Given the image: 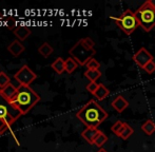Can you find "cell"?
Wrapping results in <instances>:
<instances>
[{
    "label": "cell",
    "instance_id": "obj_1",
    "mask_svg": "<svg viewBox=\"0 0 155 152\" xmlns=\"http://www.w3.org/2000/svg\"><path fill=\"white\" fill-rule=\"evenodd\" d=\"M76 116L87 126V128L97 129L100 124L108 118V113L94 99H91L76 113Z\"/></svg>",
    "mask_w": 155,
    "mask_h": 152
},
{
    "label": "cell",
    "instance_id": "obj_2",
    "mask_svg": "<svg viewBox=\"0 0 155 152\" xmlns=\"http://www.w3.org/2000/svg\"><path fill=\"white\" fill-rule=\"evenodd\" d=\"M10 101L21 114H27L38 101H40V96L30 86L20 84L17 88L16 95Z\"/></svg>",
    "mask_w": 155,
    "mask_h": 152
},
{
    "label": "cell",
    "instance_id": "obj_3",
    "mask_svg": "<svg viewBox=\"0 0 155 152\" xmlns=\"http://www.w3.org/2000/svg\"><path fill=\"white\" fill-rule=\"evenodd\" d=\"M21 115V112L0 92V134L5 133Z\"/></svg>",
    "mask_w": 155,
    "mask_h": 152
},
{
    "label": "cell",
    "instance_id": "obj_4",
    "mask_svg": "<svg viewBox=\"0 0 155 152\" xmlns=\"http://www.w3.org/2000/svg\"><path fill=\"white\" fill-rule=\"evenodd\" d=\"M135 16L138 21L139 27L143 31L150 32L155 27V8L150 4L149 0L143 2L135 12Z\"/></svg>",
    "mask_w": 155,
    "mask_h": 152
},
{
    "label": "cell",
    "instance_id": "obj_5",
    "mask_svg": "<svg viewBox=\"0 0 155 152\" xmlns=\"http://www.w3.org/2000/svg\"><path fill=\"white\" fill-rule=\"evenodd\" d=\"M95 53H96L95 50L90 49V48L84 45L82 38L79 39L69 51L70 56L73 59H75L77 61V64H80V66H86L87 62L93 58Z\"/></svg>",
    "mask_w": 155,
    "mask_h": 152
},
{
    "label": "cell",
    "instance_id": "obj_6",
    "mask_svg": "<svg viewBox=\"0 0 155 152\" xmlns=\"http://www.w3.org/2000/svg\"><path fill=\"white\" fill-rule=\"evenodd\" d=\"M110 18L116 22L117 27L123 30L127 35H131L139 25L136 16H135V13L132 12L131 10L124 11L118 17L110 16Z\"/></svg>",
    "mask_w": 155,
    "mask_h": 152
},
{
    "label": "cell",
    "instance_id": "obj_7",
    "mask_svg": "<svg viewBox=\"0 0 155 152\" xmlns=\"http://www.w3.org/2000/svg\"><path fill=\"white\" fill-rule=\"evenodd\" d=\"M37 78V75L29 68V66L25 64L18 70V72L15 74V79L23 86H29Z\"/></svg>",
    "mask_w": 155,
    "mask_h": 152
},
{
    "label": "cell",
    "instance_id": "obj_8",
    "mask_svg": "<svg viewBox=\"0 0 155 152\" xmlns=\"http://www.w3.org/2000/svg\"><path fill=\"white\" fill-rule=\"evenodd\" d=\"M132 59L134 60V62L139 68L145 69V67L147 66L150 61L153 60V56H152V54L150 53L146 48H140V49L133 55Z\"/></svg>",
    "mask_w": 155,
    "mask_h": 152
},
{
    "label": "cell",
    "instance_id": "obj_9",
    "mask_svg": "<svg viewBox=\"0 0 155 152\" xmlns=\"http://www.w3.org/2000/svg\"><path fill=\"white\" fill-rule=\"evenodd\" d=\"M111 105H112V107L114 108L117 112H119V113H123L124 110L128 108L129 101H127L124 96L118 95V96H116L114 99H113V101H112V104H111Z\"/></svg>",
    "mask_w": 155,
    "mask_h": 152
},
{
    "label": "cell",
    "instance_id": "obj_10",
    "mask_svg": "<svg viewBox=\"0 0 155 152\" xmlns=\"http://www.w3.org/2000/svg\"><path fill=\"white\" fill-rule=\"evenodd\" d=\"M8 51L10 52L13 56L17 57V56H19L25 51V47H23V45L19 40H14V41H12V42L10 43V45L8 47Z\"/></svg>",
    "mask_w": 155,
    "mask_h": 152
},
{
    "label": "cell",
    "instance_id": "obj_11",
    "mask_svg": "<svg viewBox=\"0 0 155 152\" xmlns=\"http://www.w3.org/2000/svg\"><path fill=\"white\" fill-rule=\"evenodd\" d=\"M99 133V130L95 129V128H87L86 130H84L81 133V136L91 145H94V140H95L96 136Z\"/></svg>",
    "mask_w": 155,
    "mask_h": 152
},
{
    "label": "cell",
    "instance_id": "obj_12",
    "mask_svg": "<svg viewBox=\"0 0 155 152\" xmlns=\"http://www.w3.org/2000/svg\"><path fill=\"white\" fill-rule=\"evenodd\" d=\"M14 34L16 35V37L18 38L19 40L23 41L30 36L31 30L27 27H17V28H15V30H14Z\"/></svg>",
    "mask_w": 155,
    "mask_h": 152
},
{
    "label": "cell",
    "instance_id": "obj_13",
    "mask_svg": "<svg viewBox=\"0 0 155 152\" xmlns=\"http://www.w3.org/2000/svg\"><path fill=\"white\" fill-rule=\"evenodd\" d=\"M0 92L2 93V95H3V96L5 97L6 99L11 101V99L14 98V96L16 95L17 88H15V87L13 86L12 84H8V86L4 87L3 89H0Z\"/></svg>",
    "mask_w": 155,
    "mask_h": 152
},
{
    "label": "cell",
    "instance_id": "obj_14",
    "mask_svg": "<svg viewBox=\"0 0 155 152\" xmlns=\"http://www.w3.org/2000/svg\"><path fill=\"white\" fill-rule=\"evenodd\" d=\"M51 68L55 71L57 74H62L65 71V60L62 57H58L53 64H51Z\"/></svg>",
    "mask_w": 155,
    "mask_h": 152
},
{
    "label": "cell",
    "instance_id": "obj_15",
    "mask_svg": "<svg viewBox=\"0 0 155 152\" xmlns=\"http://www.w3.org/2000/svg\"><path fill=\"white\" fill-rule=\"evenodd\" d=\"M133 133H134V129H133V128L131 127L129 124L124 123L123 129L120 130V132H119V134L117 136H118V137H120L121 140H128V138L130 137Z\"/></svg>",
    "mask_w": 155,
    "mask_h": 152
},
{
    "label": "cell",
    "instance_id": "obj_16",
    "mask_svg": "<svg viewBox=\"0 0 155 152\" xmlns=\"http://www.w3.org/2000/svg\"><path fill=\"white\" fill-rule=\"evenodd\" d=\"M109 94H110V91L108 90V88L104 87L102 84H99V87H98L97 91L95 92L94 96H95L98 101H104V98H107V97L109 96Z\"/></svg>",
    "mask_w": 155,
    "mask_h": 152
},
{
    "label": "cell",
    "instance_id": "obj_17",
    "mask_svg": "<svg viewBox=\"0 0 155 152\" xmlns=\"http://www.w3.org/2000/svg\"><path fill=\"white\" fill-rule=\"evenodd\" d=\"M141 130H143L147 135H152L155 132V123L153 121H151V119H148L146 123L143 124Z\"/></svg>",
    "mask_w": 155,
    "mask_h": 152
},
{
    "label": "cell",
    "instance_id": "obj_18",
    "mask_svg": "<svg viewBox=\"0 0 155 152\" xmlns=\"http://www.w3.org/2000/svg\"><path fill=\"white\" fill-rule=\"evenodd\" d=\"M77 68H78V64L75 59H73L72 57H69L65 59V71H67L69 74L73 73Z\"/></svg>",
    "mask_w": 155,
    "mask_h": 152
},
{
    "label": "cell",
    "instance_id": "obj_19",
    "mask_svg": "<svg viewBox=\"0 0 155 152\" xmlns=\"http://www.w3.org/2000/svg\"><path fill=\"white\" fill-rule=\"evenodd\" d=\"M84 76L90 80V82H96L97 79H99L100 76H101V73H100L99 70H87L84 72Z\"/></svg>",
    "mask_w": 155,
    "mask_h": 152
},
{
    "label": "cell",
    "instance_id": "obj_20",
    "mask_svg": "<svg viewBox=\"0 0 155 152\" xmlns=\"http://www.w3.org/2000/svg\"><path fill=\"white\" fill-rule=\"evenodd\" d=\"M53 48L51 47V45H49V43H47V42H45L42 45H40L39 47V49H38V52L41 54V55L43 56V57H49L50 55H51L52 53H53Z\"/></svg>",
    "mask_w": 155,
    "mask_h": 152
},
{
    "label": "cell",
    "instance_id": "obj_21",
    "mask_svg": "<svg viewBox=\"0 0 155 152\" xmlns=\"http://www.w3.org/2000/svg\"><path fill=\"white\" fill-rule=\"evenodd\" d=\"M107 142H108V136H107L106 134L104 133V132L99 131L98 135L96 136L95 140H94V145H95V146H97L98 148L100 149L104 144H106Z\"/></svg>",
    "mask_w": 155,
    "mask_h": 152
},
{
    "label": "cell",
    "instance_id": "obj_22",
    "mask_svg": "<svg viewBox=\"0 0 155 152\" xmlns=\"http://www.w3.org/2000/svg\"><path fill=\"white\" fill-rule=\"evenodd\" d=\"M86 67L88 68V70H99L100 64L95 59V58H92V59H90L88 62H87Z\"/></svg>",
    "mask_w": 155,
    "mask_h": 152
},
{
    "label": "cell",
    "instance_id": "obj_23",
    "mask_svg": "<svg viewBox=\"0 0 155 152\" xmlns=\"http://www.w3.org/2000/svg\"><path fill=\"white\" fill-rule=\"evenodd\" d=\"M8 84H11L10 77L4 72H0V88L3 89L4 87H6Z\"/></svg>",
    "mask_w": 155,
    "mask_h": 152
},
{
    "label": "cell",
    "instance_id": "obj_24",
    "mask_svg": "<svg viewBox=\"0 0 155 152\" xmlns=\"http://www.w3.org/2000/svg\"><path fill=\"white\" fill-rule=\"evenodd\" d=\"M124 124V123H123V121H115L114 125H113L112 127H111V131H112L114 134H116V135H118L119 132H120V130L123 129Z\"/></svg>",
    "mask_w": 155,
    "mask_h": 152
},
{
    "label": "cell",
    "instance_id": "obj_25",
    "mask_svg": "<svg viewBox=\"0 0 155 152\" xmlns=\"http://www.w3.org/2000/svg\"><path fill=\"white\" fill-rule=\"evenodd\" d=\"M98 87H99V84H97V82H90V84H87V87H86V89H87V91L88 92H90L91 94H95V92L97 91V89H98Z\"/></svg>",
    "mask_w": 155,
    "mask_h": 152
},
{
    "label": "cell",
    "instance_id": "obj_26",
    "mask_svg": "<svg viewBox=\"0 0 155 152\" xmlns=\"http://www.w3.org/2000/svg\"><path fill=\"white\" fill-rule=\"evenodd\" d=\"M143 70H145L148 74H152V73H154L155 72V62H154V60L150 61L149 64L145 67V69H143Z\"/></svg>",
    "mask_w": 155,
    "mask_h": 152
},
{
    "label": "cell",
    "instance_id": "obj_27",
    "mask_svg": "<svg viewBox=\"0 0 155 152\" xmlns=\"http://www.w3.org/2000/svg\"><path fill=\"white\" fill-rule=\"evenodd\" d=\"M82 40H84V45H87V47H89L90 49H94V45H95V42L91 39L90 37H84L82 38Z\"/></svg>",
    "mask_w": 155,
    "mask_h": 152
},
{
    "label": "cell",
    "instance_id": "obj_28",
    "mask_svg": "<svg viewBox=\"0 0 155 152\" xmlns=\"http://www.w3.org/2000/svg\"><path fill=\"white\" fill-rule=\"evenodd\" d=\"M15 23H16V22H15L14 19H13L12 17H8V22H6V27H8V29L13 30L15 28Z\"/></svg>",
    "mask_w": 155,
    "mask_h": 152
},
{
    "label": "cell",
    "instance_id": "obj_29",
    "mask_svg": "<svg viewBox=\"0 0 155 152\" xmlns=\"http://www.w3.org/2000/svg\"><path fill=\"white\" fill-rule=\"evenodd\" d=\"M149 2L153 8H155V0H149Z\"/></svg>",
    "mask_w": 155,
    "mask_h": 152
},
{
    "label": "cell",
    "instance_id": "obj_30",
    "mask_svg": "<svg viewBox=\"0 0 155 152\" xmlns=\"http://www.w3.org/2000/svg\"><path fill=\"white\" fill-rule=\"evenodd\" d=\"M97 152H108V151H107L106 149H104V148H100Z\"/></svg>",
    "mask_w": 155,
    "mask_h": 152
}]
</instances>
